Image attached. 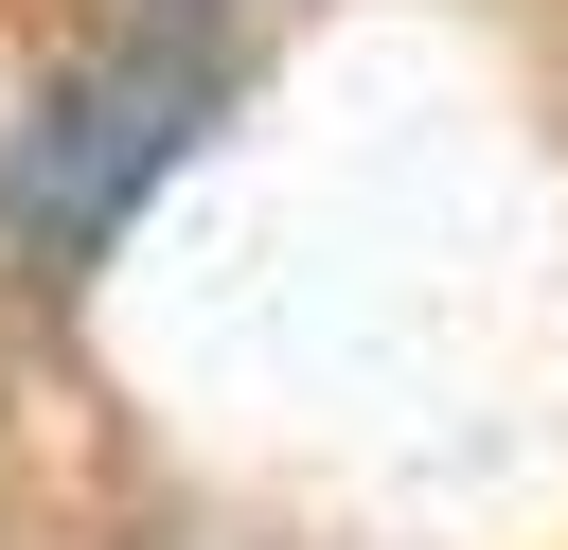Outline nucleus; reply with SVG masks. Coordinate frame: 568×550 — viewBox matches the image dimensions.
<instances>
[{"instance_id": "obj_1", "label": "nucleus", "mask_w": 568, "mask_h": 550, "mask_svg": "<svg viewBox=\"0 0 568 550\" xmlns=\"http://www.w3.org/2000/svg\"><path fill=\"white\" fill-rule=\"evenodd\" d=\"M213 35H106V53H71L36 106H18V142H0V213H18V266L36 284H89L106 266V231L160 195V160L213 124Z\"/></svg>"}]
</instances>
